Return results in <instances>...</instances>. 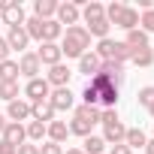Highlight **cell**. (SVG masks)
<instances>
[{"mask_svg": "<svg viewBox=\"0 0 154 154\" xmlns=\"http://www.w3.org/2000/svg\"><path fill=\"white\" fill-rule=\"evenodd\" d=\"M3 130H6V118H3V115H0V133H3Z\"/></svg>", "mask_w": 154, "mask_h": 154, "instance_id": "cell-44", "label": "cell"}, {"mask_svg": "<svg viewBox=\"0 0 154 154\" xmlns=\"http://www.w3.org/2000/svg\"><path fill=\"white\" fill-rule=\"evenodd\" d=\"M3 60H9V45H6V39L0 36V63Z\"/></svg>", "mask_w": 154, "mask_h": 154, "instance_id": "cell-40", "label": "cell"}, {"mask_svg": "<svg viewBox=\"0 0 154 154\" xmlns=\"http://www.w3.org/2000/svg\"><path fill=\"white\" fill-rule=\"evenodd\" d=\"M139 24H142L139 30H145V33L151 30V33H154V9H148V12H142V18H139Z\"/></svg>", "mask_w": 154, "mask_h": 154, "instance_id": "cell-35", "label": "cell"}, {"mask_svg": "<svg viewBox=\"0 0 154 154\" xmlns=\"http://www.w3.org/2000/svg\"><path fill=\"white\" fill-rule=\"evenodd\" d=\"M18 63L15 60H3L0 63V82H18Z\"/></svg>", "mask_w": 154, "mask_h": 154, "instance_id": "cell-22", "label": "cell"}, {"mask_svg": "<svg viewBox=\"0 0 154 154\" xmlns=\"http://www.w3.org/2000/svg\"><path fill=\"white\" fill-rule=\"evenodd\" d=\"M145 142H148V139H145V133H142L139 127H130L127 136H124V145H127L130 151H133V148H145Z\"/></svg>", "mask_w": 154, "mask_h": 154, "instance_id": "cell-21", "label": "cell"}, {"mask_svg": "<svg viewBox=\"0 0 154 154\" xmlns=\"http://www.w3.org/2000/svg\"><path fill=\"white\" fill-rule=\"evenodd\" d=\"M109 27H112V24H109L106 18H97V21H88V27H85V30H88L91 36H100V39H106V36H109Z\"/></svg>", "mask_w": 154, "mask_h": 154, "instance_id": "cell-25", "label": "cell"}, {"mask_svg": "<svg viewBox=\"0 0 154 154\" xmlns=\"http://www.w3.org/2000/svg\"><path fill=\"white\" fill-rule=\"evenodd\" d=\"M33 12H36L39 21H48L51 15H57V3H54V0H36V3H33Z\"/></svg>", "mask_w": 154, "mask_h": 154, "instance_id": "cell-17", "label": "cell"}, {"mask_svg": "<svg viewBox=\"0 0 154 154\" xmlns=\"http://www.w3.org/2000/svg\"><path fill=\"white\" fill-rule=\"evenodd\" d=\"M48 103H51V109L54 112H66V109H72V91L69 88H54V94H48Z\"/></svg>", "mask_w": 154, "mask_h": 154, "instance_id": "cell-5", "label": "cell"}, {"mask_svg": "<svg viewBox=\"0 0 154 154\" xmlns=\"http://www.w3.org/2000/svg\"><path fill=\"white\" fill-rule=\"evenodd\" d=\"M109 154H133V151H130V148L121 142V145H112V151H109Z\"/></svg>", "mask_w": 154, "mask_h": 154, "instance_id": "cell-41", "label": "cell"}, {"mask_svg": "<svg viewBox=\"0 0 154 154\" xmlns=\"http://www.w3.org/2000/svg\"><path fill=\"white\" fill-rule=\"evenodd\" d=\"M36 57H39V63L54 66V63H60L63 51H60V45H57V42H42V45H39V51H36Z\"/></svg>", "mask_w": 154, "mask_h": 154, "instance_id": "cell-4", "label": "cell"}, {"mask_svg": "<svg viewBox=\"0 0 154 154\" xmlns=\"http://www.w3.org/2000/svg\"><path fill=\"white\" fill-rule=\"evenodd\" d=\"M0 15H3V24H9V27H21L24 24V9H21V3H15V0H9Z\"/></svg>", "mask_w": 154, "mask_h": 154, "instance_id": "cell-9", "label": "cell"}, {"mask_svg": "<svg viewBox=\"0 0 154 154\" xmlns=\"http://www.w3.org/2000/svg\"><path fill=\"white\" fill-rule=\"evenodd\" d=\"M75 118H82L88 124H100V109L97 106H79L75 109Z\"/></svg>", "mask_w": 154, "mask_h": 154, "instance_id": "cell-27", "label": "cell"}, {"mask_svg": "<svg viewBox=\"0 0 154 154\" xmlns=\"http://www.w3.org/2000/svg\"><path fill=\"white\" fill-rule=\"evenodd\" d=\"M66 154H85V151H82V148H69Z\"/></svg>", "mask_w": 154, "mask_h": 154, "instance_id": "cell-45", "label": "cell"}, {"mask_svg": "<svg viewBox=\"0 0 154 154\" xmlns=\"http://www.w3.org/2000/svg\"><path fill=\"white\" fill-rule=\"evenodd\" d=\"M24 139H27V133H24V124H6V130H3V142H9V145H15V151H18V145H24Z\"/></svg>", "mask_w": 154, "mask_h": 154, "instance_id": "cell-14", "label": "cell"}, {"mask_svg": "<svg viewBox=\"0 0 154 154\" xmlns=\"http://www.w3.org/2000/svg\"><path fill=\"white\" fill-rule=\"evenodd\" d=\"M27 42H30V36H27L24 24H21V27H9V36H6L9 51H12V48H15V51H24V48H27Z\"/></svg>", "mask_w": 154, "mask_h": 154, "instance_id": "cell-13", "label": "cell"}, {"mask_svg": "<svg viewBox=\"0 0 154 154\" xmlns=\"http://www.w3.org/2000/svg\"><path fill=\"white\" fill-rule=\"evenodd\" d=\"M39 69H42V63H39L36 54H21V60H18V72L27 75V82H30V79H39Z\"/></svg>", "mask_w": 154, "mask_h": 154, "instance_id": "cell-8", "label": "cell"}, {"mask_svg": "<svg viewBox=\"0 0 154 154\" xmlns=\"http://www.w3.org/2000/svg\"><path fill=\"white\" fill-rule=\"evenodd\" d=\"M124 42H127L130 51H136V48H148V33L139 30V27H136V30H127V39H124Z\"/></svg>", "mask_w": 154, "mask_h": 154, "instance_id": "cell-19", "label": "cell"}, {"mask_svg": "<svg viewBox=\"0 0 154 154\" xmlns=\"http://www.w3.org/2000/svg\"><path fill=\"white\" fill-rule=\"evenodd\" d=\"M121 12H124V3H118V0H115V3H109V6H106V21H109V24H115Z\"/></svg>", "mask_w": 154, "mask_h": 154, "instance_id": "cell-33", "label": "cell"}, {"mask_svg": "<svg viewBox=\"0 0 154 154\" xmlns=\"http://www.w3.org/2000/svg\"><path fill=\"white\" fill-rule=\"evenodd\" d=\"M82 18V9H79V3H57V24H75Z\"/></svg>", "mask_w": 154, "mask_h": 154, "instance_id": "cell-7", "label": "cell"}, {"mask_svg": "<svg viewBox=\"0 0 154 154\" xmlns=\"http://www.w3.org/2000/svg\"><path fill=\"white\" fill-rule=\"evenodd\" d=\"M0 154H15V145H9V142L0 139Z\"/></svg>", "mask_w": 154, "mask_h": 154, "instance_id": "cell-42", "label": "cell"}, {"mask_svg": "<svg viewBox=\"0 0 154 154\" xmlns=\"http://www.w3.org/2000/svg\"><path fill=\"white\" fill-rule=\"evenodd\" d=\"M100 66H103V60H100V54H97V51H91V48L79 57V72H85V75H97V72H100Z\"/></svg>", "mask_w": 154, "mask_h": 154, "instance_id": "cell-10", "label": "cell"}, {"mask_svg": "<svg viewBox=\"0 0 154 154\" xmlns=\"http://www.w3.org/2000/svg\"><path fill=\"white\" fill-rule=\"evenodd\" d=\"M124 136H127V127H124L121 121H112V124H106V133H103V139H106V142H112V145H121V142H124Z\"/></svg>", "mask_w": 154, "mask_h": 154, "instance_id": "cell-16", "label": "cell"}, {"mask_svg": "<svg viewBox=\"0 0 154 154\" xmlns=\"http://www.w3.org/2000/svg\"><path fill=\"white\" fill-rule=\"evenodd\" d=\"M103 148H106V139L103 136H85V154H103Z\"/></svg>", "mask_w": 154, "mask_h": 154, "instance_id": "cell-28", "label": "cell"}, {"mask_svg": "<svg viewBox=\"0 0 154 154\" xmlns=\"http://www.w3.org/2000/svg\"><path fill=\"white\" fill-rule=\"evenodd\" d=\"M91 127H94V124H88V121H82V118H72L69 133H75V136H91Z\"/></svg>", "mask_w": 154, "mask_h": 154, "instance_id": "cell-32", "label": "cell"}, {"mask_svg": "<svg viewBox=\"0 0 154 154\" xmlns=\"http://www.w3.org/2000/svg\"><path fill=\"white\" fill-rule=\"evenodd\" d=\"M24 30H27V36L30 39H39L42 42V21L33 15V18H24Z\"/></svg>", "mask_w": 154, "mask_h": 154, "instance_id": "cell-29", "label": "cell"}, {"mask_svg": "<svg viewBox=\"0 0 154 154\" xmlns=\"http://www.w3.org/2000/svg\"><path fill=\"white\" fill-rule=\"evenodd\" d=\"M148 112H151V115H154V103H151V106H148Z\"/></svg>", "mask_w": 154, "mask_h": 154, "instance_id": "cell-47", "label": "cell"}, {"mask_svg": "<svg viewBox=\"0 0 154 154\" xmlns=\"http://www.w3.org/2000/svg\"><path fill=\"white\" fill-rule=\"evenodd\" d=\"M97 54H100V60H112V63H121L124 66V60H130V48H127V42H118V39H100V45H97Z\"/></svg>", "mask_w": 154, "mask_h": 154, "instance_id": "cell-2", "label": "cell"}, {"mask_svg": "<svg viewBox=\"0 0 154 154\" xmlns=\"http://www.w3.org/2000/svg\"><path fill=\"white\" fill-rule=\"evenodd\" d=\"M88 45H91V33H88L82 24H72V27L63 30V45H60V51H63L66 57H82V54L88 51Z\"/></svg>", "mask_w": 154, "mask_h": 154, "instance_id": "cell-1", "label": "cell"}, {"mask_svg": "<svg viewBox=\"0 0 154 154\" xmlns=\"http://www.w3.org/2000/svg\"><path fill=\"white\" fill-rule=\"evenodd\" d=\"M24 94H27L33 103H39V100H48L51 85H48L45 79H30V82H27V88H24Z\"/></svg>", "mask_w": 154, "mask_h": 154, "instance_id": "cell-6", "label": "cell"}, {"mask_svg": "<svg viewBox=\"0 0 154 154\" xmlns=\"http://www.w3.org/2000/svg\"><path fill=\"white\" fill-rule=\"evenodd\" d=\"M6 3H9V0H0V12H3V9H6Z\"/></svg>", "mask_w": 154, "mask_h": 154, "instance_id": "cell-46", "label": "cell"}, {"mask_svg": "<svg viewBox=\"0 0 154 154\" xmlns=\"http://www.w3.org/2000/svg\"><path fill=\"white\" fill-rule=\"evenodd\" d=\"M145 151H148V154H154V139H151V142H145Z\"/></svg>", "mask_w": 154, "mask_h": 154, "instance_id": "cell-43", "label": "cell"}, {"mask_svg": "<svg viewBox=\"0 0 154 154\" xmlns=\"http://www.w3.org/2000/svg\"><path fill=\"white\" fill-rule=\"evenodd\" d=\"M45 133H48V139H51L54 145H60V142H63V139L69 136V127H66L63 121H51V124L45 127Z\"/></svg>", "mask_w": 154, "mask_h": 154, "instance_id": "cell-20", "label": "cell"}, {"mask_svg": "<svg viewBox=\"0 0 154 154\" xmlns=\"http://www.w3.org/2000/svg\"><path fill=\"white\" fill-rule=\"evenodd\" d=\"M63 33V27L54 21V18H48V21H42V42H54L57 36Z\"/></svg>", "mask_w": 154, "mask_h": 154, "instance_id": "cell-24", "label": "cell"}, {"mask_svg": "<svg viewBox=\"0 0 154 154\" xmlns=\"http://www.w3.org/2000/svg\"><path fill=\"white\" fill-rule=\"evenodd\" d=\"M45 127H48V124H42V121H30V124L24 127V133H27V139H33V142H39V139L45 136Z\"/></svg>", "mask_w": 154, "mask_h": 154, "instance_id": "cell-31", "label": "cell"}, {"mask_svg": "<svg viewBox=\"0 0 154 154\" xmlns=\"http://www.w3.org/2000/svg\"><path fill=\"white\" fill-rule=\"evenodd\" d=\"M82 15H85V21H97V18H106V6H103V3H97V0H91V3H85Z\"/></svg>", "mask_w": 154, "mask_h": 154, "instance_id": "cell-23", "label": "cell"}, {"mask_svg": "<svg viewBox=\"0 0 154 154\" xmlns=\"http://www.w3.org/2000/svg\"><path fill=\"white\" fill-rule=\"evenodd\" d=\"M118 27H124V30H136L139 27V12L136 9H130V6H124V12L118 15V21H115Z\"/></svg>", "mask_w": 154, "mask_h": 154, "instance_id": "cell-18", "label": "cell"}, {"mask_svg": "<svg viewBox=\"0 0 154 154\" xmlns=\"http://www.w3.org/2000/svg\"><path fill=\"white\" fill-rule=\"evenodd\" d=\"M6 115L12 118V124H21L24 118H30V103L27 100H12L9 109H6Z\"/></svg>", "mask_w": 154, "mask_h": 154, "instance_id": "cell-15", "label": "cell"}, {"mask_svg": "<svg viewBox=\"0 0 154 154\" xmlns=\"http://www.w3.org/2000/svg\"><path fill=\"white\" fill-rule=\"evenodd\" d=\"M88 85H91V88L97 91V97H100V103H103L106 109H115V103H118V88H115V85H112V82L106 79L103 72H97L94 79L88 82Z\"/></svg>", "mask_w": 154, "mask_h": 154, "instance_id": "cell-3", "label": "cell"}, {"mask_svg": "<svg viewBox=\"0 0 154 154\" xmlns=\"http://www.w3.org/2000/svg\"><path fill=\"white\" fill-rule=\"evenodd\" d=\"M82 100H85V106H97V103H100V97H97V91H94L91 85L82 91Z\"/></svg>", "mask_w": 154, "mask_h": 154, "instance_id": "cell-36", "label": "cell"}, {"mask_svg": "<svg viewBox=\"0 0 154 154\" xmlns=\"http://www.w3.org/2000/svg\"><path fill=\"white\" fill-rule=\"evenodd\" d=\"M0 100H6V103L18 100V82H0Z\"/></svg>", "mask_w": 154, "mask_h": 154, "instance_id": "cell-30", "label": "cell"}, {"mask_svg": "<svg viewBox=\"0 0 154 154\" xmlns=\"http://www.w3.org/2000/svg\"><path fill=\"white\" fill-rule=\"evenodd\" d=\"M39 154H63V148H60V145H54V142H48V145H42V148H39Z\"/></svg>", "mask_w": 154, "mask_h": 154, "instance_id": "cell-38", "label": "cell"}, {"mask_svg": "<svg viewBox=\"0 0 154 154\" xmlns=\"http://www.w3.org/2000/svg\"><path fill=\"white\" fill-rule=\"evenodd\" d=\"M15 154H39V145H27V142H24V145H18Z\"/></svg>", "mask_w": 154, "mask_h": 154, "instance_id": "cell-39", "label": "cell"}, {"mask_svg": "<svg viewBox=\"0 0 154 154\" xmlns=\"http://www.w3.org/2000/svg\"><path fill=\"white\" fill-rule=\"evenodd\" d=\"M151 103H154V85H148V88H142V91H139V106H145V109H148Z\"/></svg>", "mask_w": 154, "mask_h": 154, "instance_id": "cell-34", "label": "cell"}, {"mask_svg": "<svg viewBox=\"0 0 154 154\" xmlns=\"http://www.w3.org/2000/svg\"><path fill=\"white\" fill-rule=\"evenodd\" d=\"M69 66H63V63H54L51 69H48V85H54V88H69Z\"/></svg>", "mask_w": 154, "mask_h": 154, "instance_id": "cell-12", "label": "cell"}, {"mask_svg": "<svg viewBox=\"0 0 154 154\" xmlns=\"http://www.w3.org/2000/svg\"><path fill=\"white\" fill-rule=\"evenodd\" d=\"M112 121H118V112H115V109H103V112H100V124L106 127V124H112Z\"/></svg>", "mask_w": 154, "mask_h": 154, "instance_id": "cell-37", "label": "cell"}, {"mask_svg": "<svg viewBox=\"0 0 154 154\" xmlns=\"http://www.w3.org/2000/svg\"><path fill=\"white\" fill-rule=\"evenodd\" d=\"M54 109H51V103L48 100H39V103H30V118L33 121H42V124H51L54 121Z\"/></svg>", "mask_w": 154, "mask_h": 154, "instance_id": "cell-11", "label": "cell"}, {"mask_svg": "<svg viewBox=\"0 0 154 154\" xmlns=\"http://www.w3.org/2000/svg\"><path fill=\"white\" fill-rule=\"evenodd\" d=\"M130 60L136 66H151L154 63V51L151 48H136V51H130Z\"/></svg>", "mask_w": 154, "mask_h": 154, "instance_id": "cell-26", "label": "cell"}]
</instances>
